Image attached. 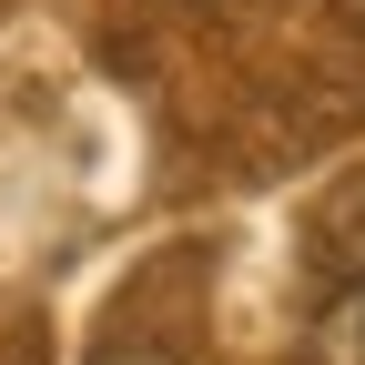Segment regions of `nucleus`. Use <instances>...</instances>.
<instances>
[{
    "instance_id": "nucleus-1",
    "label": "nucleus",
    "mask_w": 365,
    "mask_h": 365,
    "mask_svg": "<svg viewBox=\"0 0 365 365\" xmlns=\"http://www.w3.org/2000/svg\"><path fill=\"white\" fill-rule=\"evenodd\" d=\"M304 365H365V274L304 325Z\"/></svg>"
},
{
    "instance_id": "nucleus-2",
    "label": "nucleus",
    "mask_w": 365,
    "mask_h": 365,
    "mask_svg": "<svg viewBox=\"0 0 365 365\" xmlns=\"http://www.w3.org/2000/svg\"><path fill=\"white\" fill-rule=\"evenodd\" d=\"M102 365H163V355H102Z\"/></svg>"
},
{
    "instance_id": "nucleus-3",
    "label": "nucleus",
    "mask_w": 365,
    "mask_h": 365,
    "mask_svg": "<svg viewBox=\"0 0 365 365\" xmlns=\"http://www.w3.org/2000/svg\"><path fill=\"white\" fill-rule=\"evenodd\" d=\"M335 11H345V21H365V0H335Z\"/></svg>"
}]
</instances>
